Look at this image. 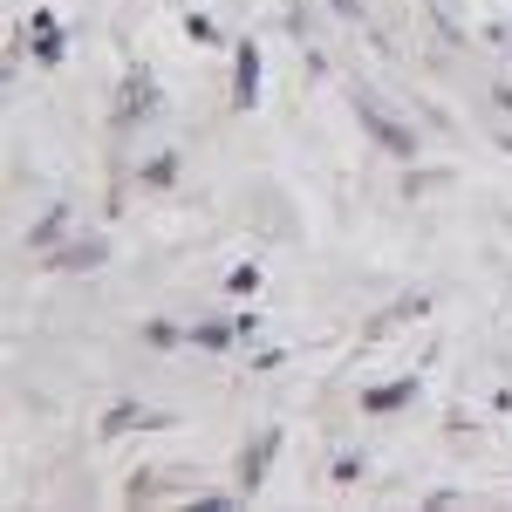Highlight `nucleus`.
<instances>
[{
	"label": "nucleus",
	"mask_w": 512,
	"mask_h": 512,
	"mask_svg": "<svg viewBox=\"0 0 512 512\" xmlns=\"http://www.w3.org/2000/svg\"><path fill=\"white\" fill-rule=\"evenodd\" d=\"M355 110H362V117H369V130H376V137H383V144H396V151H403V144H410V137H403V123H396L390 110H383V103H376V96H369V89H362V96H355Z\"/></svg>",
	"instance_id": "f257e3e1"
},
{
	"label": "nucleus",
	"mask_w": 512,
	"mask_h": 512,
	"mask_svg": "<svg viewBox=\"0 0 512 512\" xmlns=\"http://www.w3.org/2000/svg\"><path fill=\"white\" fill-rule=\"evenodd\" d=\"M403 396H410V383H390V390H376V396H369V410H396Z\"/></svg>",
	"instance_id": "f03ea898"
}]
</instances>
